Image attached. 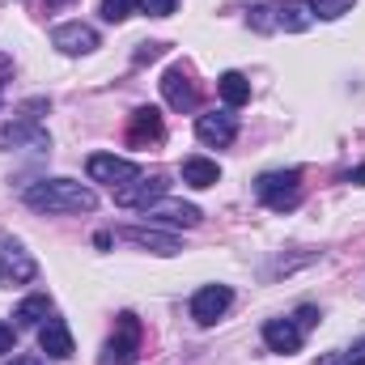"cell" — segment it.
<instances>
[{
    "instance_id": "cell-7",
    "label": "cell",
    "mask_w": 365,
    "mask_h": 365,
    "mask_svg": "<svg viewBox=\"0 0 365 365\" xmlns=\"http://www.w3.org/2000/svg\"><path fill=\"white\" fill-rule=\"evenodd\" d=\"M162 195H170V179L166 175H153V179L140 175V179H132L128 187H115V204H123V208H149Z\"/></svg>"
},
{
    "instance_id": "cell-29",
    "label": "cell",
    "mask_w": 365,
    "mask_h": 365,
    "mask_svg": "<svg viewBox=\"0 0 365 365\" xmlns=\"http://www.w3.org/2000/svg\"><path fill=\"white\" fill-rule=\"evenodd\" d=\"M349 182H357V187H365V166H357V170L349 175Z\"/></svg>"
},
{
    "instance_id": "cell-32",
    "label": "cell",
    "mask_w": 365,
    "mask_h": 365,
    "mask_svg": "<svg viewBox=\"0 0 365 365\" xmlns=\"http://www.w3.org/2000/svg\"><path fill=\"white\" fill-rule=\"evenodd\" d=\"M13 365H34V361H13Z\"/></svg>"
},
{
    "instance_id": "cell-9",
    "label": "cell",
    "mask_w": 365,
    "mask_h": 365,
    "mask_svg": "<svg viewBox=\"0 0 365 365\" xmlns=\"http://www.w3.org/2000/svg\"><path fill=\"white\" fill-rule=\"evenodd\" d=\"M195 136H200L204 145H212V149H225V145H234V136H238V119H234L230 110L195 115Z\"/></svg>"
},
{
    "instance_id": "cell-28",
    "label": "cell",
    "mask_w": 365,
    "mask_h": 365,
    "mask_svg": "<svg viewBox=\"0 0 365 365\" xmlns=\"http://www.w3.org/2000/svg\"><path fill=\"white\" fill-rule=\"evenodd\" d=\"M344 357H349V361H365V340H357V344H353Z\"/></svg>"
},
{
    "instance_id": "cell-11",
    "label": "cell",
    "mask_w": 365,
    "mask_h": 365,
    "mask_svg": "<svg viewBox=\"0 0 365 365\" xmlns=\"http://www.w3.org/2000/svg\"><path fill=\"white\" fill-rule=\"evenodd\" d=\"M119 238L132 242V247H140V251H153V255H179L182 251L179 238L175 234H162L158 225H123Z\"/></svg>"
},
{
    "instance_id": "cell-26",
    "label": "cell",
    "mask_w": 365,
    "mask_h": 365,
    "mask_svg": "<svg viewBox=\"0 0 365 365\" xmlns=\"http://www.w3.org/2000/svg\"><path fill=\"white\" fill-rule=\"evenodd\" d=\"M314 323H319V310H314V306H302V310H297V327L306 331V327H314Z\"/></svg>"
},
{
    "instance_id": "cell-21",
    "label": "cell",
    "mask_w": 365,
    "mask_h": 365,
    "mask_svg": "<svg viewBox=\"0 0 365 365\" xmlns=\"http://www.w3.org/2000/svg\"><path fill=\"white\" fill-rule=\"evenodd\" d=\"M353 4H357V0H310V13H314V21H319V17H323V21H336V17L353 13Z\"/></svg>"
},
{
    "instance_id": "cell-13",
    "label": "cell",
    "mask_w": 365,
    "mask_h": 365,
    "mask_svg": "<svg viewBox=\"0 0 365 365\" xmlns=\"http://www.w3.org/2000/svg\"><path fill=\"white\" fill-rule=\"evenodd\" d=\"M51 43H56L64 56H90L93 47H98V30L86 26V21H64V26L51 30Z\"/></svg>"
},
{
    "instance_id": "cell-30",
    "label": "cell",
    "mask_w": 365,
    "mask_h": 365,
    "mask_svg": "<svg viewBox=\"0 0 365 365\" xmlns=\"http://www.w3.org/2000/svg\"><path fill=\"white\" fill-rule=\"evenodd\" d=\"M60 4H73V0H47V9H60Z\"/></svg>"
},
{
    "instance_id": "cell-12",
    "label": "cell",
    "mask_w": 365,
    "mask_h": 365,
    "mask_svg": "<svg viewBox=\"0 0 365 365\" xmlns=\"http://www.w3.org/2000/svg\"><path fill=\"white\" fill-rule=\"evenodd\" d=\"M0 268L9 272V280H13V284H30V280L38 276V264L30 259V251H26L17 238H9V234L0 238Z\"/></svg>"
},
{
    "instance_id": "cell-16",
    "label": "cell",
    "mask_w": 365,
    "mask_h": 365,
    "mask_svg": "<svg viewBox=\"0 0 365 365\" xmlns=\"http://www.w3.org/2000/svg\"><path fill=\"white\" fill-rule=\"evenodd\" d=\"M162 93H166V102H170L175 110H195V102H200L195 81H191L182 68H170V73L162 77Z\"/></svg>"
},
{
    "instance_id": "cell-5",
    "label": "cell",
    "mask_w": 365,
    "mask_h": 365,
    "mask_svg": "<svg viewBox=\"0 0 365 365\" xmlns=\"http://www.w3.org/2000/svg\"><path fill=\"white\" fill-rule=\"evenodd\" d=\"M0 149H51V136L38 128V119H13V123H0Z\"/></svg>"
},
{
    "instance_id": "cell-6",
    "label": "cell",
    "mask_w": 365,
    "mask_h": 365,
    "mask_svg": "<svg viewBox=\"0 0 365 365\" xmlns=\"http://www.w3.org/2000/svg\"><path fill=\"white\" fill-rule=\"evenodd\" d=\"M86 170H90L93 182H110V187H128L132 179H140V166L128 158H115V153H93Z\"/></svg>"
},
{
    "instance_id": "cell-19",
    "label": "cell",
    "mask_w": 365,
    "mask_h": 365,
    "mask_svg": "<svg viewBox=\"0 0 365 365\" xmlns=\"http://www.w3.org/2000/svg\"><path fill=\"white\" fill-rule=\"evenodd\" d=\"M217 93H221V102L234 110V106L251 102V81H247L242 73H221V81H217Z\"/></svg>"
},
{
    "instance_id": "cell-4",
    "label": "cell",
    "mask_w": 365,
    "mask_h": 365,
    "mask_svg": "<svg viewBox=\"0 0 365 365\" xmlns=\"http://www.w3.org/2000/svg\"><path fill=\"white\" fill-rule=\"evenodd\" d=\"M230 302H234V289H230V284H204V289L191 297V319H195L200 327H212V323L230 310Z\"/></svg>"
},
{
    "instance_id": "cell-31",
    "label": "cell",
    "mask_w": 365,
    "mask_h": 365,
    "mask_svg": "<svg viewBox=\"0 0 365 365\" xmlns=\"http://www.w3.org/2000/svg\"><path fill=\"white\" fill-rule=\"evenodd\" d=\"M344 365H365V361H349V357H344Z\"/></svg>"
},
{
    "instance_id": "cell-8",
    "label": "cell",
    "mask_w": 365,
    "mask_h": 365,
    "mask_svg": "<svg viewBox=\"0 0 365 365\" xmlns=\"http://www.w3.org/2000/svg\"><path fill=\"white\" fill-rule=\"evenodd\" d=\"M166 128H162V110L158 106H136L132 110V123H128V145L132 149H149V145H162Z\"/></svg>"
},
{
    "instance_id": "cell-17",
    "label": "cell",
    "mask_w": 365,
    "mask_h": 365,
    "mask_svg": "<svg viewBox=\"0 0 365 365\" xmlns=\"http://www.w3.org/2000/svg\"><path fill=\"white\" fill-rule=\"evenodd\" d=\"M276 26H280V30H289V34H302V30H310V26H314L310 0H284V4L276 9Z\"/></svg>"
},
{
    "instance_id": "cell-22",
    "label": "cell",
    "mask_w": 365,
    "mask_h": 365,
    "mask_svg": "<svg viewBox=\"0 0 365 365\" xmlns=\"http://www.w3.org/2000/svg\"><path fill=\"white\" fill-rule=\"evenodd\" d=\"M140 0H102V21H128L132 17V9H136Z\"/></svg>"
},
{
    "instance_id": "cell-27",
    "label": "cell",
    "mask_w": 365,
    "mask_h": 365,
    "mask_svg": "<svg viewBox=\"0 0 365 365\" xmlns=\"http://www.w3.org/2000/svg\"><path fill=\"white\" fill-rule=\"evenodd\" d=\"M4 353H13V327L0 319V357H4Z\"/></svg>"
},
{
    "instance_id": "cell-14",
    "label": "cell",
    "mask_w": 365,
    "mask_h": 365,
    "mask_svg": "<svg viewBox=\"0 0 365 365\" xmlns=\"http://www.w3.org/2000/svg\"><path fill=\"white\" fill-rule=\"evenodd\" d=\"M38 349H43L51 361H68V357H73V331H68V323H64V319H47V323L38 327Z\"/></svg>"
},
{
    "instance_id": "cell-25",
    "label": "cell",
    "mask_w": 365,
    "mask_h": 365,
    "mask_svg": "<svg viewBox=\"0 0 365 365\" xmlns=\"http://www.w3.org/2000/svg\"><path fill=\"white\" fill-rule=\"evenodd\" d=\"M140 9H145L149 17H170V13L179 9V0H140Z\"/></svg>"
},
{
    "instance_id": "cell-18",
    "label": "cell",
    "mask_w": 365,
    "mask_h": 365,
    "mask_svg": "<svg viewBox=\"0 0 365 365\" xmlns=\"http://www.w3.org/2000/svg\"><path fill=\"white\" fill-rule=\"evenodd\" d=\"M221 179V166L217 162H208V158H182V182L187 187H212V182Z\"/></svg>"
},
{
    "instance_id": "cell-10",
    "label": "cell",
    "mask_w": 365,
    "mask_h": 365,
    "mask_svg": "<svg viewBox=\"0 0 365 365\" xmlns=\"http://www.w3.org/2000/svg\"><path fill=\"white\" fill-rule=\"evenodd\" d=\"M145 212V221L149 225H158V221H166V225H182V230H191V225H200V208L195 204H182V200H170V195H162V200H153L149 208H140Z\"/></svg>"
},
{
    "instance_id": "cell-23",
    "label": "cell",
    "mask_w": 365,
    "mask_h": 365,
    "mask_svg": "<svg viewBox=\"0 0 365 365\" xmlns=\"http://www.w3.org/2000/svg\"><path fill=\"white\" fill-rule=\"evenodd\" d=\"M158 56H166V43H140L132 51V64H153Z\"/></svg>"
},
{
    "instance_id": "cell-3",
    "label": "cell",
    "mask_w": 365,
    "mask_h": 365,
    "mask_svg": "<svg viewBox=\"0 0 365 365\" xmlns=\"http://www.w3.org/2000/svg\"><path fill=\"white\" fill-rule=\"evenodd\" d=\"M136 353H140V319L136 314H119L115 336L102 344L98 365H136Z\"/></svg>"
},
{
    "instance_id": "cell-15",
    "label": "cell",
    "mask_w": 365,
    "mask_h": 365,
    "mask_svg": "<svg viewBox=\"0 0 365 365\" xmlns=\"http://www.w3.org/2000/svg\"><path fill=\"white\" fill-rule=\"evenodd\" d=\"M264 344L272 349V353H297L302 349V327L293 323V319H268L264 323Z\"/></svg>"
},
{
    "instance_id": "cell-20",
    "label": "cell",
    "mask_w": 365,
    "mask_h": 365,
    "mask_svg": "<svg viewBox=\"0 0 365 365\" xmlns=\"http://www.w3.org/2000/svg\"><path fill=\"white\" fill-rule=\"evenodd\" d=\"M47 314H51V297H47V293H30V297L17 306V314H13V319H17L21 327H43V319H47Z\"/></svg>"
},
{
    "instance_id": "cell-1",
    "label": "cell",
    "mask_w": 365,
    "mask_h": 365,
    "mask_svg": "<svg viewBox=\"0 0 365 365\" xmlns=\"http://www.w3.org/2000/svg\"><path fill=\"white\" fill-rule=\"evenodd\" d=\"M21 200L34 212H93L98 208V191L77 179H38L21 191Z\"/></svg>"
},
{
    "instance_id": "cell-2",
    "label": "cell",
    "mask_w": 365,
    "mask_h": 365,
    "mask_svg": "<svg viewBox=\"0 0 365 365\" xmlns=\"http://www.w3.org/2000/svg\"><path fill=\"white\" fill-rule=\"evenodd\" d=\"M255 195L272 212H293L302 204V170H268V175H259Z\"/></svg>"
},
{
    "instance_id": "cell-24",
    "label": "cell",
    "mask_w": 365,
    "mask_h": 365,
    "mask_svg": "<svg viewBox=\"0 0 365 365\" xmlns=\"http://www.w3.org/2000/svg\"><path fill=\"white\" fill-rule=\"evenodd\" d=\"M272 13H276L272 4H255V9H251V26H255V30H272L276 26Z\"/></svg>"
}]
</instances>
